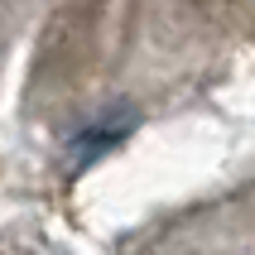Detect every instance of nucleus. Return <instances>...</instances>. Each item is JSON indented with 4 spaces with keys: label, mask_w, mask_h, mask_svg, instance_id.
<instances>
[{
    "label": "nucleus",
    "mask_w": 255,
    "mask_h": 255,
    "mask_svg": "<svg viewBox=\"0 0 255 255\" xmlns=\"http://www.w3.org/2000/svg\"><path fill=\"white\" fill-rule=\"evenodd\" d=\"M130 126H135V116H121V121H97V126H87L82 135H77V140H72V159H77V169H87V164H97L101 154H106V149H116V144L126 140L130 135Z\"/></svg>",
    "instance_id": "nucleus-1"
}]
</instances>
